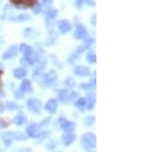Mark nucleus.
I'll return each mask as SVG.
<instances>
[{
    "mask_svg": "<svg viewBox=\"0 0 166 152\" xmlns=\"http://www.w3.org/2000/svg\"><path fill=\"white\" fill-rule=\"evenodd\" d=\"M19 52L21 53H23L26 57L27 56H30V54L32 53V49L30 48V45H26V44H22L21 47H19Z\"/></svg>",
    "mask_w": 166,
    "mask_h": 152,
    "instance_id": "2eb2a0df",
    "label": "nucleus"
},
{
    "mask_svg": "<svg viewBox=\"0 0 166 152\" xmlns=\"http://www.w3.org/2000/svg\"><path fill=\"white\" fill-rule=\"evenodd\" d=\"M5 106H6V107H8L9 110H16V108H17V105H16V103H12V102L5 103Z\"/></svg>",
    "mask_w": 166,
    "mask_h": 152,
    "instance_id": "bb28decb",
    "label": "nucleus"
},
{
    "mask_svg": "<svg viewBox=\"0 0 166 152\" xmlns=\"http://www.w3.org/2000/svg\"><path fill=\"white\" fill-rule=\"evenodd\" d=\"M18 152H31L30 148H22V150H19Z\"/></svg>",
    "mask_w": 166,
    "mask_h": 152,
    "instance_id": "7c9ffc66",
    "label": "nucleus"
},
{
    "mask_svg": "<svg viewBox=\"0 0 166 152\" xmlns=\"http://www.w3.org/2000/svg\"><path fill=\"white\" fill-rule=\"evenodd\" d=\"M14 139H17V131H8V133L3 134V142L6 147L12 146Z\"/></svg>",
    "mask_w": 166,
    "mask_h": 152,
    "instance_id": "7ed1b4c3",
    "label": "nucleus"
},
{
    "mask_svg": "<svg viewBox=\"0 0 166 152\" xmlns=\"http://www.w3.org/2000/svg\"><path fill=\"white\" fill-rule=\"evenodd\" d=\"M27 107L30 111L35 112V114H39L41 110V102L39 99H35V98H31L27 101Z\"/></svg>",
    "mask_w": 166,
    "mask_h": 152,
    "instance_id": "f03ea898",
    "label": "nucleus"
},
{
    "mask_svg": "<svg viewBox=\"0 0 166 152\" xmlns=\"http://www.w3.org/2000/svg\"><path fill=\"white\" fill-rule=\"evenodd\" d=\"M45 110H47L48 112H50V114L57 112V110H58L57 101H55V99H49V101L47 102V105H45Z\"/></svg>",
    "mask_w": 166,
    "mask_h": 152,
    "instance_id": "6e6552de",
    "label": "nucleus"
},
{
    "mask_svg": "<svg viewBox=\"0 0 166 152\" xmlns=\"http://www.w3.org/2000/svg\"><path fill=\"white\" fill-rule=\"evenodd\" d=\"M26 122V116L25 115H18L14 117V124L16 125H23Z\"/></svg>",
    "mask_w": 166,
    "mask_h": 152,
    "instance_id": "f3484780",
    "label": "nucleus"
},
{
    "mask_svg": "<svg viewBox=\"0 0 166 152\" xmlns=\"http://www.w3.org/2000/svg\"><path fill=\"white\" fill-rule=\"evenodd\" d=\"M81 89H84V90H90V89H93L94 88V85H92V83L90 84H83V85L80 86Z\"/></svg>",
    "mask_w": 166,
    "mask_h": 152,
    "instance_id": "393cba45",
    "label": "nucleus"
},
{
    "mask_svg": "<svg viewBox=\"0 0 166 152\" xmlns=\"http://www.w3.org/2000/svg\"><path fill=\"white\" fill-rule=\"evenodd\" d=\"M66 85L72 88V86L75 85V80H73V79H67V80H66Z\"/></svg>",
    "mask_w": 166,
    "mask_h": 152,
    "instance_id": "cd10ccee",
    "label": "nucleus"
},
{
    "mask_svg": "<svg viewBox=\"0 0 166 152\" xmlns=\"http://www.w3.org/2000/svg\"><path fill=\"white\" fill-rule=\"evenodd\" d=\"M0 70H1V64H0Z\"/></svg>",
    "mask_w": 166,
    "mask_h": 152,
    "instance_id": "72a5a7b5",
    "label": "nucleus"
},
{
    "mask_svg": "<svg viewBox=\"0 0 166 152\" xmlns=\"http://www.w3.org/2000/svg\"><path fill=\"white\" fill-rule=\"evenodd\" d=\"M43 3H44V4H47V5H49L52 3V0H43Z\"/></svg>",
    "mask_w": 166,
    "mask_h": 152,
    "instance_id": "2f4dec72",
    "label": "nucleus"
},
{
    "mask_svg": "<svg viewBox=\"0 0 166 152\" xmlns=\"http://www.w3.org/2000/svg\"><path fill=\"white\" fill-rule=\"evenodd\" d=\"M40 11H41V6H40V4H37L36 6H34V12H35V13H39Z\"/></svg>",
    "mask_w": 166,
    "mask_h": 152,
    "instance_id": "c756f323",
    "label": "nucleus"
},
{
    "mask_svg": "<svg viewBox=\"0 0 166 152\" xmlns=\"http://www.w3.org/2000/svg\"><path fill=\"white\" fill-rule=\"evenodd\" d=\"M58 30H59L62 34H66L71 30V23L66 19H63V21H61L59 23H58Z\"/></svg>",
    "mask_w": 166,
    "mask_h": 152,
    "instance_id": "1a4fd4ad",
    "label": "nucleus"
},
{
    "mask_svg": "<svg viewBox=\"0 0 166 152\" xmlns=\"http://www.w3.org/2000/svg\"><path fill=\"white\" fill-rule=\"evenodd\" d=\"M81 144H83V147L85 150H92V148H94L97 144L95 135L93 133H85L81 137Z\"/></svg>",
    "mask_w": 166,
    "mask_h": 152,
    "instance_id": "f257e3e1",
    "label": "nucleus"
},
{
    "mask_svg": "<svg viewBox=\"0 0 166 152\" xmlns=\"http://www.w3.org/2000/svg\"><path fill=\"white\" fill-rule=\"evenodd\" d=\"M76 107L79 108V110H85V107H86V102H85V99L84 98H80V99H77L76 101Z\"/></svg>",
    "mask_w": 166,
    "mask_h": 152,
    "instance_id": "6ab92c4d",
    "label": "nucleus"
},
{
    "mask_svg": "<svg viewBox=\"0 0 166 152\" xmlns=\"http://www.w3.org/2000/svg\"><path fill=\"white\" fill-rule=\"evenodd\" d=\"M14 77L16 79H23V77L27 76V70L25 67H18V69L14 70Z\"/></svg>",
    "mask_w": 166,
    "mask_h": 152,
    "instance_id": "9b49d317",
    "label": "nucleus"
},
{
    "mask_svg": "<svg viewBox=\"0 0 166 152\" xmlns=\"http://www.w3.org/2000/svg\"><path fill=\"white\" fill-rule=\"evenodd\" d=\"M30 17L28 16H18V17H14V18H9L11 21H26V19H28Z\"/></svg>",
    "mask_w": 166,
    "mask_h": 152,
    "instance_id": "4be33fe9",
    "label": "nucleus"
},
{
    "mask_svg": "<svg viewBox=\"0 0 166 152\" xmlns=\"http://www.w3.org/2000/svg\"><path fill=\"white\" fill-rule=\"evenodd\" d=\"M88 37V31L86 28L84 27V26L79 25L76 28V31H75V39H77V40H85Z\"/></svg>",
    "mask_w": 166,
    "mask_h": 152,
    "instance_id": "423d86ee",
    "label": "nucleus"
},
{
    "mask_svg": "<svg viewBox=\"0 0 166 152\" xmlns=\"http://www.w3.org/2000/svg\"><path fill=\"white\" fill-rule=\"evenodd\" d=\"M83 1H84V0H77V6H79V8L81 6V3H83Z\"/></svg>",
    "mask_w": 166,
    "mask_h": 152,
    "instance_id": "473e14b6",
    "label": "nucleus"
},
{
    "mask_svg": "<svg viewBox=\"0 0 166 152\" xmlns=\"http://www.w3.org/2000/svg\"><path fill=\"white\" fill-rule=\"evenodd\" d=\"M59 127L61 129H63L64 131H67V133H71V131L75 129V124L73 122H71V121H68L66 120V119H59Z\"/></svg>",
    "mask_w": 166,
    "mask_h": 152,
    "instance_id": "39448f33",
    "label": "nucleus"
},
{
    "mask_svg": "<svg viewBox=\"0 0 166 152\" xmlns=\"http://www.w3.org/2000/svg\"><path fill=\"white\" fill-rule=\"evenodd\" d=\"M47 14H48V17L54 18L55 16H57V11H55V9H52V11H48V12H47Z\"/></svg>",
    "mask_w": 166,
    "mask_h": 152,
    "instance_id": "a878e982",
    "label": "nucleus"
},
{
    "mask_svg": "<svg viewBox=\"0 0 166 152\" xmlns=\"http://www.w3.org/2000/svg\"><path fill=\"white\" fill-rule=\"evenodd\" d=\"M55 80H57V72H55L54 70L48 71V72L43 76V81H44L45 85H50V84H53Z\"/></svg>",
    "mask_w": 166,
    "mask_h": 152,
    "instance_id": "20e7f679",
    "label": "nucleus"
},
{
    "mask_svg": "<svg viewBox=\"0 0 166 152\" xmlns=\"http://www.w3.org/2000/svg\"><path fill=\"white\" fill-rule=\"evenodd\" d=\"M17 53H18V48L16 47V45H13V47L8 48V49L4 52L3 58H4V59H9V58H13V57L17 56Z\"/></svg>",
    "mask_w": 166,
    "mask_h": 152,
    "instance_id": "0eeeda50",
    "label": "nucleus"
},
{
    "mask_svg": "<svg viewBox=\"0 0 166 152\" xmlns=\"http://www.w3.org/2000/svg\"><path fill=\"white\" fill-rule=\"evenodd\" d=\"M37 131H39V127L36 124H31L30 127L27 128V134L30 135V137H36Z\"/></svg>",
    "mask_w": 166,
    "mask_h": 152,
    "instance_id": "4468645a",
    "label": "nucleus"
},
{
    "mask_svg": "<svg viewBox=\"0 0 166 152\" xmlns=\"http://www.w3.org/2000/svg\"><path fill=\"white\" fill-rule=\"evenodd\" d=\"M75 74H76V76H81V77H85L90 74V71L88 67L85 66H77L76 69H75Z\"/></svg>",
    "mask_w": 166,
    "mask_h": 152,
    "instance_id": "9d476101",
    "label": "nucleus"
},
{
    "mask_svg": "<svg viewBox=\"0 0 166 152\" xmlns=\"http://www.w3.org/2000/svg\"><path fill=\"white\" fill-rule=\"evenodd\" d=\"M21 92H31V83L30 80H23L21 84Z\"/></svg>",
    "mask_w": 166,
    "mask_h": 152,
    "instance_id": "dca6fc26",
    "label": "nucleus"
},
{
    "mask_svg": "<svg viewBox=\"0 0 166 152\" xmlns=\"http://www.w3.org/2000/svg\"><path fill=\"white\" fill-rule=\"evenodd\" d=\"M77 97H79V94H77L76 92H72V93H71V94H68V99H70V101L72 102V101H76V98H77Z\"/></svg>",
    "mask_w": 166,
    "mask_h": 152,
    "instance_id": "b1692460",
    "label": "nucleus"
},
{
    "mask_svg": "<svg viewBox=\"0 0 166 152\" xmlns=\"http://www.w3.org/2000/svg\"><path fill=\"white\" fill-rule=\"evenodd\" d=\"M58 95H59V99L62 102H66L68 99V92L67 90H59V93H58Z\"/></svg>",
    "mask_w": 166,
    "mask_h": 152,
    "instance_id": "aec40b11",
    "label": "nucleus"
},
{
    "mask_svg": "<svg viewBox=\"0 0 166 152\" xmlns=\"http://www.w3.org/2000/svg\"><path fill=\"white\" fill-rule=\"evenodd\" d=\"M94 120H95V119H94L93 116H89V117L85 120V124L86 125H90V124H93V122H94Z\"/></svg>",
    "mask_w": 166,
    "mask_h": 152,
    "instance_id": "c85d7f7f",
    "label": "nucleus"
},
{
    "mask_svg": "<svg viewBox=\"0 0 166 152\" xmlns=\"http://www.w3.org/2000/svg\"><path fill=\"white\" fill-rule=\"evenodd\" d=\"M44 67H45V62H43V63H41V64H39V66L36 67V70H35V75H37V74L39 72H41V71H43L44 70Z\"/></svg>",
    "mask_w": 166,
    "mask_h": 152,
    "instance_id": "5701e85b",
    "label": "nucleus"
},
{
    "mask_svg": "<svg viewBox=\"0 0 166 152\" xmlns=\"http://www.w3.org/2000/svg\"><path fill=\"white\" fill-rule=\"evenodd\" d=\"M73 141H75V135L71 134V133H66L63 137H62V143H63L64 146H70Z\"/></svg>",
    "mask_w": 166,
    "mask_h": 152,
    "instance_id": "f8f14e48",
    "label": "nucleus"
},
{
    "mask_svg": "<svg viewBox=\"0 0 166 152\" xmlns=\"http://www.w3.org/2000/svg\"><path fill=\"white\" fill-rule=\"evenodd\" d=\"M85 102H88V106H86V108L88 110H92L93 108V106H94V103H95V95H89V98L85 99Z\"/></svg>",
    "mask_w": 166,
    "mask_h": 152,
    "instance_id": "a211bd4d",
    "label": "nucleus"
},
{
    "mask_svg": "<svg viewBox=\"0 0 166 152\" xmlns=\"http://www.w3.org/2000/svg\"><path fill=\"white\" fill-rule=\"evenodd\" d=\"M13 4H22L25 6H34L36 0H11Z\"/></svg>",
    "mask_w": 166,
    "mask_h": 152,
    "instance_id": "ddd939ff",
    "label": "nucleus"
},
{
    "mask_svg": "<svg viewBox=\"0 0 166 152\" xmlns=\"http://www.w3.org/2000/svg\"><path fill=\"white\" fill-rule=\"evenodd\" d=\"M86 59H88V62H89V63H95L97 62V57H95V54H94V53H89V54H88Z\"/></svg>",
    "mask_w": 166,
    "mask_h": 152,
    "instance_id": "412c9836",
    "label": "nucleus"
}]
</instances>
